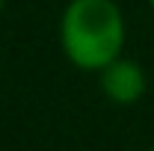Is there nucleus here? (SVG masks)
I'll use <instances>...</instances> for the list:
<instances>
[{"instance_id":"5","label":"nucleus","mask_w":154,"mask_h":151,"mask_svg":"<svg viewBox=\"0 0 154 151\" xmlns=\"http://www.w3.org/2000/svg\"><path fill=\"white\" fill-rule=\"evenodd\" d=\"M148 151H154V148H148Z\"/></svg>"},{"instance_id":"4","label":"nucleus","mask_w":154,"mask_h":151,"mask_svg":"<svg viewBox=\"0 0 154 151\" xmlns=\"http://www.w3.org/2000/svg\"><path fill=\"white\" fill-rule=\"evenodd\" d=\"M148 3H151V9H154V0H148Z\"/></svg>"},{"instance_id":"1","label":"nucleus","mask_w":154,"mask_h":151,"mask_svg":"<svg viewBox=\"0 0 154 151\" xmlns=\"http://www.w3.org/2000/svg\"><path fill=\"white\" fill-rule=\"evenodd\" d=\"M128 24L116 0H71L59 18V45L65 59L98 74L125 54Z\"/></svg>"},{"instance_id":"3","label":"nucleus","mask_w":154,"mask_h":151,"mask_svg":"<svg viewBox=\"0 0 154 151\" xmlns=\"http://www.w3.org/2000/svg\"><path fill=\"white\" fill-rule=\"evenodd\" d=\"M3 9H6V0H0V15H3Z\"/></svg>"},{"instance_id":"2","label":"nucleus","mask_w":154,"mask_h":151,"mask_svg":"<svg viewBox=\"0 0 154 151\" xmlns=\"http://www.w3.org/2000/svg\"><path fill=\"white\" fill-rule=\"evenodd\" d=\"M98 83H101V95L107 101H113L119 107H131L136 104L142 95H145V86H148V77L142 71V65L131 57L113 59L107 68L98 71Z\"/></svg>"}]
</instances>
